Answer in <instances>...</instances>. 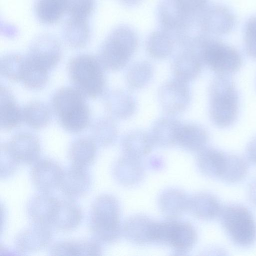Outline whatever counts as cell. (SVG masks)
<instances>
[{
	"label": "cell",
	"mask_w": 256,
	"mask_h": 256,
	"mask_svg": "<svg viewBox=\"0 0 256 256\" xmlns=\"http://www.w3.org/2000/svg\"><path fill=\"white\" fill-rule=\"evenodd\" d=\"M209 115L212 122L226 128L236 121L239 112L240 98L234 82L227 76L216 75L210 83Z\"/></svg>",
	"instance_id": "1"
},
{
	"label": "cell",
	"mask_w": 256,
	"mask_h": 256,
	"mask_svg": "<svg viewBox=\"0 0 256 256\" xmlns=\"http://www.w3.org/2000/svg\"><path fill=\"white\" fill-rule=\"evenodd\" d=\"M84 96L75 88L64 87L52 98V107L61 126L73 133L84 130L90 120V112Z\"/></svg>",
	"instance_id": "2"
},
{
	"label": "cell",
	"mask_w": 256,
	"mask_h": 256,
	"mask_svg": "<svg viewBox=\"0 0 256 256\" xmlns=\"http://www.w3.org/2000/svg\"><path fill=\"white\" fill-rule=\"evenodd\" d=\"M89 222L94 238L99 242L110 244L116 241L122 233L118 200L109 194L98 196L92 205Z\"/></svg>",
	"instance_id": "3"
},
{
	"label": "cell",
	"mask_w": 256,
	"mask_h": 256,
	"mask_svg": "<svg viewBox=\"0 0 256 256\" xmlns=\"http://www.w3.org/2000/svg\"><path fill=\"white\" fill-rule=\"evenodd\" d=\"M104 70L98 58L89 54L76 56L68 65V74L74 88L90 98L98 96L104 90Z\"/></svg>",
	"instance_id": "4"
},
{
	"label": "cell",
	"mask_w": 256,
	"mask_h": 256,
	"mask_svg": "<svg viewBox=\"0 0 256 256\" xmlns=\"http://www.w3.org/2000/svg\"><path fill=\"white\" fill-rule=\"evenodd\" d=\"M219 218L225 232L237 246L248 248L256 241V222L251 212L240 204L222 207Z\"/></svg>",
	"instance_id": "5"
},
{
	"label": "cell",
	"mask_w": 256,
	"mask_h": 256,
	"mask_svg": "<svg viewBox=\"0 0 256 256\" xmlns=\"http://www.w3.org/2000/svg\"><path fill=\"white\" fill-rule=\"evenodd\" d=\"M196 52L204 64L216 75L227 76L238 72L242 58L235 48L214 40H204L198 44Z\"/></svg>",
	"instance_id": "6"
},
{
	"label": "cell",
	"mask_w": 256,
	"mask_h": 256,
	"mask_svg": "<svg viewBox=\"0 0 256 256\" xmlns=\"http://www.w3.org/2000/svg\"><path fill=\"white\" fill-rule=\"evenodd\" d=\"M196 238V232L190 223L170 219L157 222L155 242L168 245L177 252L189 251Z\"/></svg>",
	"instance_id": "7"
},
{
	"label": "cell",
	"mask_w": 256,
	"mask_h": 256,
	"mask_svg": "<svg viewBox=\"0 0 256 256\" xmlns=\"http://www.w3.org/2000/svg\"><path fill=\"white\" fill-rule=\"evenodd\" d=\"M136 48L133 38L115 32L104 43L98 58L105 70L118 71L127 64Z\"/></svg>",
	"instance_id": "8"
},
{
	"label": "cell",
	"mask_w": 256,
	"mask_h": 256,
	"mask_svg": "<svg viewBox=\"0 0 256 256\" xmlns=\"http://www.w3.org/2000/svg\"><path fill=\"white\" fill-rule=\"evenodd\" d=\"M158 96L162 110L171 116L184 112L191 100L188 83L174 78L162 84L158 88Z\"/></svg>",
	"instance_id": "9"
},
{
	"label": "cell",
	"mask_w": 256,
	"mask_h": 256,
	"mask_svg": "<svg viewBox=\"0 0 256 256\" xmlns=\"http://www.w3.org/2000/svg\"><path fill=\"white\" fill-rule=\"evenodd\" d=\"M64 172L54 160L41 159L35 162L32 168L31 180L40 192L49 194L60 186Z\"/></svg>",
	"instance_id": "10"
},
{
	"label": "cell",
	"mask_w": 256,
	"mask_h": 256,
	"mask_svg": "<svg viewBox=\"0 0 256 256\" xmlns=\"http://www.w3.org/2000/svg\"><path fill=\"white\" fill-rule=\"evenodd\" d=\"M62 53L59 42L52 36L44 35L32 43L26 57L49 71L58 64Z\"/></svg>",
	"instance_id": "11"
},
{
	"label": "cell",
	"mask_w": 256,
	"mask_h": 256,
	"mask_svg": "<svg viewBox=\"0 0 256 256\" xmlns=\"http://www.w3.org/2000/svg\"><path fill=\"white\" fill-rule=\"evenodd\" d=\"M156 222L142 214L130 216L122 226V234L132 243L146 244L154 242Z\"/></svg>",
	"instance_id": "12"
},
{
	"label": "cell",
	"mask_w": 256,
	"mask_h": 256,
	"mask_svg": "<svg viewBox=\"0 0 256 256\" xmlns=\"http://www.w3.org/2000/svg\"><path fill=\"white\" fill-rule=\"evenodd\" d=\"M60 200L49 194L40 192L28 201L26 212L32 224L52 226Z\"/></svg>",
	"instance_id": "13"
},
{
	"label": "cell",
	"mask_w": 256,
	"mask_h": 256,
	"mask_svg": "<svg viewBox=\"0 0 256 256\" xmlns=\"http://www.w3.org/2000/svg\"><path fill=\"white\" fill-rule=\"evenodd\" d=\"M91 184V177L86 168L72 165L64 172L59 187L64 196L74 200L85 196Z\"/></svg>",
	"instance_id": "14"
},
{
	"label": "cell",
	"mask_w": 256,
	"mask_h": 256,
	"mask_svg": "<svg viewBox=\"0 0 256 256\" xmlns=\"http://www.w3.org/2000/svg\"><path fill=\"white\" fill-rule=\"evenodd\" d=\"M6 144L20 163L31 164L38 160L40 154V141L32 134H17Z\"/></svg>",
	"instance_id": "15"
},
{
	"label": "cell",
	"mask_w": 256,
	"mask_h": 256,
	"mask_svg": "<svg viewBox=\"0 0 256 256\" xmlns=\"http://www.w3.org/2000/svg\"><path fill=\"white\" fill-rule=\"evenodd\" d=\"M50 226L32 224L16 236L14 244L19 252H32L45 248L50 242Z\"/></svg>",
	"instance_id": "16"
},
{
	"label": "cell",
	"mask_w": 256,
	"mask_h": 256,
	"mask_svg": "<svg viewBox=\"0 0 256 256\" xmlns=\"http://www.w3.org/2000/svg\"><path fill=\"white\" fill-rule=\"evenodd\" d=\"M228 156V153L220 150L206 146L198 152V168L206 176L221 180L226 168Z\"/></svg>",
	"instance_id": "17"
},
{
	"label": "cell",
	"mask_w": 256,
	"mask_h": 256,
	"mask_svg": "<svg viewBox=\"0 0 256 256\" xmlns=\"http://www.w3.org/2000/svg\"><path fill=\"white\" fill-rule=\"evenodd\" d=\"M203 64L196 51L187 50L174 58L171 65V70L174 78L189 83L200 76Z\"/></svg>",
	"instance_id": "18"
},
{
	"label": "cell",
	"mask_w": 256,
	"mask_h": 256,
	"mask_svg": "<svg viewBox=\"0 0 256 256\" xmlns=\"http://www.w3.org/2000/svg\"><path fill=\"white\" fill-rule=\"evenodd\" d=\"M106 110L113 118L120 120L130 118L136 109V102L128 92L115 89L109 92L104 98Z\"/></svg>",
	"instance_id": "19"
},
{
	"label": "cell",
	"mask_w": 256,
	"mask_h": 256,
	"mask_svg": "<svg viewBox=\"0 0 256 256\" xmlns=\"http://www.w3.org/2000/svg\"><path fill=\"white\" fill-rule=\"evenodd\" d=\"M182 124L171 116L158 119L152 126L150 132L154 144L163 148L177 144Z\"/></svg>",
	"instance_id": "20"
},
{
	"label": "cell",
	"mask_w": 256,
	"mask_h": 256,
	"mask_svg": "<svg viewBox=\"0 0 256 256\" xmlns=\"http://www.w3.org/2000/svg\"><path fill=\"white\" fill-rule=\"evenodd\" d=\"M222 207L217 198L210 193L198 192L189 198L188 210L200 220H209L219 217Z\"/></svg>",
	"instance_id": "21"
},
{
	"label": "cell",
	"mask_w": 256,
	"mask_h": 256,
	"mask_svg": "<svg viewBox=\"0 0 256 256\" xmlns=\"http://www.w3.org/2000/svg\"><path fill=\"white\" fill-rule=\"evenodd\" d=\"M100 242L95 238L58 242L50 248L54 256H98L101 254Z\"/></svg>",
	"instance_id": "22"
},
{
	"label": "cell",
	"mask_w": 256,
	"mask_h": 256,
	"mask_svg": "<svg viewBox=\"0 0 256 256\" xmlns=\"http://www.w3.org/2000/svg\"><path fill=\"white\" fill-rule=\"evenodd\" d=\"M154 146L150 133L142 130L129 132L122 141L124 155L140 160L148 154Z\"/></svg>",
	"instance_id": "23"
},
{
	"label": "cell",
	"mask_w": 256,
	"mask_h": 256,
	"mask_svg": "<svg viewBox=\"0 0 256 256\" xmlns=\"http://www.w3.org/2000/svg\"><path fill=\"white\" fill-rule=\"evenodd\" d=\"M209 140L206 130L196 123H182L177 144L183 149L198 152L206 146Z\"/></svg>",
	"instance_id": "24"
},
{
	"label": "cell",
	"mask_w": 256,
	"mask_h": 256,
	"mask_svg": "<svg viewBox=\"0 0 256 256\" xmlns=\"http://www.w3.org/2000/svg\"><path fill=\"white\" fill-rule=\"evenodd\" d=\"M189 197L182 190L170 188L164 191L158 198L159 208L168 218L176 220L188 208Z\"/></svg>",
	"instance_id": "25"
},
{
	"label": "cell",
	"mask_w": 256,
	"mask_h": 256,
	"mask_svg": "<svg viewBox=\"0 0 256 256\" xmlns=\"http://www.w3.org/2000/svg\"><path fill=\"white\" fill-rule=\"evenodd\" d=\"M23 120L22 110L16 102L12 92L6 88L0 90V126L10 130L18 126Z\"/></svg>",
	"instance_id": "26"
},
{
	"label": "cell",
	"mask_w": 256,
	"mask_h": 256,
	"mask_svg": "<svg viewBox=\"0 0 256 256\" xmlns=\"http://www.w3.org/2000/svg\"><path fill=\"white\" fill-rule=\"evenodd\" d=\"M113 173L118 182L122 185L130 186L141 181L144 175V169L140 159L124 154L116 162Z\"/></svg>",
	"instance_id": "27"
},
{
	"label": "cell",
	"mask_w": 256,
	"mask_h": 256,
	"mask_svg": "<svg viewBox=\"0 0 256 256\" xmlns=\"http://www.w3.org/2000/svg\"><path fill=\"white\" fill-rule=\"evenodd\" d=\"M72 200L60 201L52 226L63 232L76 228L82 220L81 208Z\"/></svg>",
	"instance_id": "28"
},
{
	"label": "cell",
	"mask_w": 256,
	"mask_h": 256,
	"mask_svg": "<svg viewBox=\"0 0 256 256\" xmlns=\"http://www.w3.org/2000/svg\"><path fill=\"white\" fill-rule=\"evenodd\" d=\"M96 152V142L93 139L82 138L72 144L68 156L72 166L86 168L94 162Z\"/></svg>",
	"instance_id": "29"
},
{
	"label": "cell",
	"mask_w": 256,
	"mask_h": 256,
	"mask_svg": "<svg viewBox=\"0 0 256 256\" xmlns=\"http://www.w3.org/2000/svg\"><path fill=\"white\" fill-rule=\"evenodd\" d=\"M64 35L70 46L75 48L85 46L90 37L87 20L70 18L64 26Z\"/></svg>",
	"instance_id": "30"
},
{
	"label": "cell",
	"mask_w": 256,
	"mask_h": 256,
	"mask_svg": "<svg viewBox=\"0 0 256 256\" xmlns=\"http://www.w3.org/2000/svg\"><path fill=\"white\" fill-rule=\"evenodd\" d=\"M68 0H37L35 12L38 20L45 24L58 21L66 12Z\"/></svg>",
	"instance_id": "31"
},
{
	"label": "cell",
	"mask_w": 256,
	"mask_h": 256,
	"mask_svg": "<svg viewBox=\"0 0 256 256\" xmlns=\"http://www.w3.org/2000/svg\"><path fill=\"white\" fill-rule=\"evenodd\" d=\"M22 110L23 120L34 129L39 130L45 127L50 120V110L42 102H30Z\"/></svg>",
	"instance_id": "32"
},
{
	"label": "cell",
	"mask_w": 256,
	"mask_h": 256,
	"mask_svg": "<svg viewBox=\"0 0 256 256\" xmlns=\"http://www.w3.org/2000/svg\"><path fill=\"white\" fill-rule=\"evenodd\" d=\"M154 70L152 65L147 61H140L132 64L126 74L128 86L134 90L144 88L151 81Z\"/></svg>",
	"instance_id": "33"
},
{
	"label": "cell",
	"mask_w": 256,
	"mask_h": 256,
	"mask_svg": "<svg viewBox=\"0 0 256 256\" xmlns=\"http://www.w3.org/2000/svg\"><path fill=\"white\" fill-rule=\"evenodd\" d=\"M48 70L25 57L21 81L30 89L43 88L48 80Z\"/></svg>",
	"instance_id": "34"
},
{
	"label": "cell",
	"mask_w": 256,
	"mask_h": 256,
	"mask_svg": "<svg viewBox=\"0 0 256 256\" xmlns=\"http://www.w3.org/2000/svg\"><path fill=\"white\" fill-rule=\"evenodd\" d=\"M92 135L96 144L103 146H108L116 140L118 128L111 118H103L94 123Z\"/></svg>",
	"instance_id": "35"
},
{
	"label": "cell",
	"mask_w": 256,
	"mask_h": 256,
	"mask_svg": "<svg viewBox=\"0 0 256 256\" xmlns=\"http://www.w3.org/2000/svg\"><path fill=\"white\" fill-rule=\"evenodd\" d=\"M247 161L240 156L228 154L226 170L221 180L230 184L242 180L248 172Z\"/></svg>",
	"instance_id": "36"
},
{
	"label": "cell",
	"mask_w": 256,
	"mask_h": 256,
	"mask_svg": "<svg viewBox=\"0 0 256 256\" xmlns=\"http://www.w3.org/2000/svg\"><path fill=\"white\" fill-rule=\"evenodd\" d=\"M25 58L18 54L4 56L0 61V72L8 80L21 81Z\"/></svg>",
	"instance_id": "37"
},
{
	"label": "cell",
	"mask_w": 256,
	"mask_h": 256,
	"mask_svg": "<svg viewBox=\"0 0 256 256\" xmlns=\"http://www.w3.org/2000/svg\"><path fill=\"white\" fill-rule=\"evenodd\" d=\"M94 8V0H68L66 12L70 18L86 19Z\"/></svg>",
	"instance_id": "38"
},
{
	"label": "cell",
	"mask_w": 256,
	"mask_h": 256,
	"mask_svg": "<svg viewBox=\"0 0 256 256\" xmlns=\"http://www.w3.org/2000/svg\"><path fill=\"white\" fill-rule=\"evenodd\" d=\"M20 162L8 150L6 143L0 146V178L5 179L16 171Z\"/></svg>",
	"instance_id": "39"
},
{
	"label": "cell",
	"mask_w": 256,
	"mask_h": 256,
	"mask_svg": "<svg viewBox=\"0 0 256 256\" xmlns=\"http://www.w3.org/2000/svg\"><path fill=\"white\" fill-rule=\"evenodd\" d=\"M150 56L156 59L167 58L172 50V45L168 40L162 38H153L148 46Z\"/></svg>",
	"instance_id": "40"
},
{
	"label": "cell",
	"mask_w": 256,
	"mask_h": 256,
	"mask_svg": "<svg viewBox=\"0 0 256 256\" xmlns=\"http://www.w3.org/2000/svg\"><path fill=\"white\" fill-rule=\"evenodd\" d=\"M244 44L246 54L256 60V16L248 19L246 24Z\"/></svg>",
	"instance_id": "41"
},
{
	"label": "cell",
	"mask_w": 256,
	"mask_h": 256,
	"mask_svg": "<svg viewBox=\"0 0 256 256\" xmlns=\"http://www.w3.org/2000/svg\"><path fill=\"white\" fill-rule=\"evenodd\" d=\"M247 160L256 166V136L248 143L246 150Z\"/></svg>",
	"instance_id": "42"
},
{
	"label": "cell",
	"mask_w": 256,
	"mask_h": 256,
	"mask_svg": "<svg viewBox=\"0 0 256 256\" xmlns=\"http://www.w3.org/2000/svg\"><path fill=\"white\" fill-rule=\"evenodd\" d=\"M248 196L250 202L256 206V178L249 184Z\"/></svg>",
	"instance_id": "43"
}]
</instances>
